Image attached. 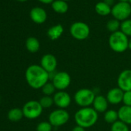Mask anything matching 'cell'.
Listing matches in <instances>:
<instances>
[{
	"label": "cell",
	"instance_id": "cell-1",
	"mask_svg": "<svg viewBox=\"0 0 131 131\" xmlns=\"http://www.w3.org/2000/svg\"><path fill=\"white\" fill-rule=\"evenodd\" d=\"M25 77L28 85L34 89H42L49 80V73L46 72L40 65H31L26 69Z\"/></svg>",
	"mask_w": 131,
	"mask_h": 131
},
{
	"label": "cell",
	"instance_id": "cell-2",
	"mask_svg": "<svg viewBox=\"0 0 131 131\" xmlns=\"http://www.w3.org/2000/svg\"><path fill=\"white\" fill-rule=\"evenodd\" d=\"M77 125L85 129L90 128L98 120V113L91 106L83 107L78 110L74 116Z\"/></svg>",
	"mask_w": 131,
	"mask_h": 131
},
{
	"label": "cell",
	"instance_id": "cell-3",
	"mask_svg": "<svg viewBox=\"0 0 131 131\" xmlns=\"http://www.w3.org/2000/svg\"><path fill=\"white\" fill-rule=\"evenodd\" d=\"M129 39L121 31H117L109 37V46L110 49L117 53H122L128 49Z\"/></svg>",
	"mask_w": 131,
	"mask_h": 131
},
{
	"label": "cell",
	"instance_id": "cell-4",
	"mask_svg": "<svg viewBox=\"0 0 131 131\" xmlns=\"http://www.w3.org/2000/svg\"><path fill=\"white\" fill-rule=\"evenodd\" d=\"M96 94L93 90L87 88H82L77 90L74 94L75 103L80 107H89L93 105Z\"/></svg>",
	"mask_w": 131,
	"mask_h": 131
},
{
	"label": "cell",
	"instance_id": "cell-5",
	"mask_svg": "<svg viewBox=\"0 0 131 131\" xmlns=\"http://www.w3.org/2000/svg\"><path fill=\"white\" fill-rule=\"evenodd\" d=\"M49 78L58 91H64L71 84L70 75L64 71L49 73Z\"/></svg>",
	"mask_w": 131,
	"mask_h": 131
},
{
	"label": "cell",
	"instance_id": "cell-6",
	"mask_svg": "<svg viewBox=\"0 0 131 131\" xmlns=\"http://www.w3.org/2000/svg\"><path fill=\"white\" fill-rule=\"evenodd\" d=\"M22 110L26 118L29 119H35L41 116L43 108L39 101L29 100L24 104Z\"/></svg>",
	"mask_w": 131,
	"mask_h": 131
},
{
	"label": "cell",
	"instance_id": "cell-7",
	"mask_svg": "<svg viewBox=\"0 0 131 131\" xmlns=\"http://www.w3.org/2000/svg\"><path fill=\"white\" fill-rule=\"evenodd\" d=\"M111 14L118 21L126 20L131 15V5L129 3L119 2L113 6Z\"/></svg>",
	"mask_w": 131,
	"mask_h": 131
},
{
	"label": "cell",
	"instance_id": "cell-8",
	"mask_svg": "<svg viewBox=\"0 0 131 131\" xmlns=\"http://www.w3.org/2000/svg\"><path fill=\"white\" fill-rule=\"evenodd\" d=\"M70 119L69 113L64 109H56L49 115V122L53 127H59L65 125Z\"/></svg>",
	"mask_w": 131,
	"mask_h": 131
},
{
	"label": "cell",
	"instance_id": "cell-9",
	"mask_svg": "<svg viewBox=\"0 0 131 131\" xmlns=\"http://www.w3.org/2000/svg\"><path fill=\"white\" fill-rule=\"evenodd\" d=\"M70 31L71 36L77 40H85L90 33L89 26L83 22H77L72 24Z\"/></svg>",
	"mask_w": 131,
	"mask_h": 131
},
{
	"label": "cell",
	"instance_id": "cell-10",
	"mask_svg": "<svg viewBox=\"0 0 131 131\" xmlns=\"http://www.w3.org/2000/svg\"><path fill=\"white\" fill-rule=\"evenodd\" d=\"M53 101L54 104L59 109H64L66 110L67 107L70 106L72 102V98L70 95L64 91H58L53 95Z\"/></svg>",
	"mask_w": 131,
	"mask_h": 131
},
{
	"label": "cell",
	"instance_id": "cell-11",
	"mask_svg": "<svg viewBox=\"0 0 131 131\" xmlns=\"http://www.w3.org/2000/svg\"><path fill=\"white\" fill-rule=\"evenodd\" d=\"M117 86L123 92L131 91V70H124L119 74Z\"/></svg>",
	"mask_w": 131,
	"mask_h": 131
},
{
	"label": "cell",
	"instance_id": "cell-12",
	"mask_svg": "<svg viewBox=\"0 0 131 131\" xmlns=\"http://www.w3.org/2000/svg\"><path fill=\"white\" fill-rule=\"evenodd\" d=\"M40 66L49 73H55L57 67L56 57L50 53L43 55L40 60Z\"/></svg>",
	"mask_w": 131,
	"mask_h": 131
},
{
	"label": "cell",
	"instance_id": "cell-13",
	"mask_svg": "<svg viewBox=\"0 0 131 131\" xmlns=\"http://www.w3.org/2000/svg\"><path fill=\"white\" fill-rule=\"evenodd\" d=\"M124 92L118 86L110 89L106 94V100L109 103L113 105H117L123 102Z\"/></svg>",
	"mask_w": 131,
	"mask_h": 131
},
{
	"label": "cell",
	"instance_id": "cell-14",
	"mask_svg": "<svg viewBox=\"0 0 131 131\" xmlns=\"http://www.w3.org/2000/svg\"><path fill=\"white\" fill-rule=\"evenodd\" d=\"M30 18L35 23L42 24L47 19V13L41 7H34L30 11Z\"/></svg>",
	"mask_w": 131,
	"mask_h": 131
},
{
	"label": "cell",
	"instance_id": "cell-15",
	"mask_svg": "<svg viewBox=\"0 0 131 131\" xmlns=\"http://www.w3.org/2000/svg\"><path fill=\"white\" fill-rule=\"evenodd\" d=\"M109 103L106 100V97L102 95H97L95 97V100L93 103V108L99 113H105L108 109Z\"/></svg>",
	"mask_w": 131,
	"mask_h": 131
},
{
	"label": "cell",
	"instance_id": "cell-16",
	"mask_svg": "<svg viewBox=\"0 0 131 131\" xmlns=\"http://www.w3.org/2000/svg\"><path fill=\"white\" fill-rule=\"evenodd\" d=\"M119 120L126 123V125H131V106H122L118 110Z\"/></svg>",
	"mask_w": 131,
	"mask_h": 131
},
{
	"label": "cell",
	"instance_id": "cell-17",
	"mask_svg": "<svg viewBox=\"0 0 131 131\" xmlns=\"http://www.w3.org/2000/svg\"><path fill=\"white\" fill-rule=\"evenodd\" d=\"M63 27L61 24L55 25L50 27L47 31V36L51 40H56L58 39L63 33Z\"/></svg>",
	"mask_w": 131,
	"mask_h": 131
},
{
	"label": "cell",
	"instance_id": "cell-18",
	"mask_svg": "<svg viewBox=\"0 0 131 131\" xmlns=\"http://www.w3.org/2000/svg\"><path fill=\"white\" fill-rule=\"evenodd\" d=\"M26 48L29 52H37L40 48L39 41L36 37H29L26 41Z\"/></svg>",
	"mask_w": 131,
	"mask_h": 131
},
{
	"label": "cell",
	"instance_id": "cell-19",
	"mask_svg": "<svg viewBox=\"0 0 131 131\" xmlns=\"http://www.w3.org/2000/svg\"><path fill=\"white\" fill-rule=\"evenodd\" d=\"M51 5L52 9L57 13L63 14L67 13L69 9V6L67 3L62 1V0H55Z\"/></svg>",
	"mask_w": 131,
	"mask_h": 131
},
{
	"label": "cell",
	"instance_id": "cell-20",
	"mask_svg": "<svg viewBox=\"0 0 131 131\" xmlns=\"http://www.w3.org/2000/svg\"><path fill=\"white\" fill-rule=\"evenodd\" d=\"M95 10L96 13L99 14L100 16H105L111 13L112 8L104 2H100L96 3V5L95 6Z\"/></svg>",
	"mask_w": 131,
	"mask_h": 131
},
{
	"label": "cell",
	"instance_id": "cell-21",
	"mask_svg": "<svg viewBox=\"0 0 131 131\" xmlns=\"http://www.w3.org/2000/svg\"><path fill=\"white\" fill-rule=\"evenodd\" d=\"M8 119L13 122H18L22 119L24 116L22 109L19 108H13L8 112Z\"/></svg>",
	"mask_w": 131,
	"mask_h": 131
},
{
	"label": "cell",
	"instance_id": "cell-22",
	"mask_svg": "<svg viewBox=\"0 0 131 131\" xmlns=\"http://www.w3.org/2000/svg\"><path fill=\"white\" fill-rule=\"evenodd\" d=\"M104 120L111 125L119 120L118 112L115 110H107L104 113Z\"/></svg>",
	"mask_w": 131,
	"mask_h": 131
},
{
	"label": "cell",
	"instance_id": "cell-23",
	"mask_svg": "<svg viewBox=\"0 0 131 131\" xmlns=\"http://www.w3.org/2000/svg\"><path fill=\"white\" fill-rule=\"evenodd\" d=\"M41 90L44 96H52V95H54L56 90V87L54 86L52 82L51 83L48 82L47 83H46Z\"/></svg>",
	"mask_w": 131,
	"mask_h": 131
},
{
	"label": "cell",
	"instance_id": "cell-24",
	"mask_svg": "<svg viewBox=\"0 0 131 131\" xmlns=\"http://www.w3.org/2000/svg\"><path fill=\"white\" fill-rule=\"evenodd\" d=\"M120 31L126 36H131V19H126L121 23Z\"/></svg>",
	"mask_w": 131,
	"mask_h": 131
},
{
	"label": "cell",
	"instance_id": "cell-25",
	"mask_svg": "<svg viewBox=\"0 0 131 131\" xmlns=\"http://www.w3.org/2000/svg\"><path fill=\"white\" fill-rule=\"evenodd\" d=\"M39 102V103L41 104V106H42V107L43 109L50 108L54 104L53 97L52 96H43L42 97L40 98Z\"/></svg>",
	"mask_w": 131,
	"mask_h": 131
},
{
	"label": "cell",
	"instance_id": "cell-26",
	"mask_svg": "<svg viewBox=\"0 0 131 131\" xmlns=\"http://www.w3.org/2000/svg\"><path fill=\"white\" fill-rule=\"evenodd\" d=\"M110 130L111 131H129L128 125H126V123H123L120 120H118L116 123H113L111 125Z\"/></svg>",
	"mask_w": 131,
	"mask_h": 131
},
{
	"label": "cell",
	"instance_id": "cell-27",
	"mask_svg": "<svg viewBox=\"0 0 131 131\" xmlns=\"http://www.w3.org/2000/svg\"><path fill=\"white\" fill-rule=\"evenodd\" d=\"M106 28L112 33L119 31L118 29H119V28H120L119 21H118L116 19H113L109 20L108 23H106Z\"/></svg>",
	"mask_w": 131,
	"mask_h": 131
},
{
	"label": "cell",
	"instance_id": "cell-28",
	"mask_svg": "<svg viewBox=\"0 0 131 131\" xmlns=\"http://www.w3.org/2000/svg\"><path fill=\"white\" fill-rule=\"evenodd\" d=\"M52 126L49 121L40 122L36 126V131H52Z\"/></svg>",
	"mask_w": 131,
	"mask_h": 131
},
{
	"label": "cell",
	"instance_id": "cell-29",
	"mask_svg": "<svg viewBox=\"0 0 131 131\" xmlns=\"http://www.w3.org/2000/svg\"><path fill=\"white\" fill-rule=\"evenodd\" d=\"M122 103H123L125 106H131V91L124 92Z\"/></svg>",
	"mask_w": 131,
	"mask_h": 131
},
{
	"label": "cell",
	"instance_id": "cell-30",
	"mask_svg": "<svg viewBox=\"0 0 131 131\" xmlns=\"http://www.w3.org/2000/svg\"><path fill=\"white\" fill-rule=\"evenodd\" d=\"M72 131H86V129L82 127V126H80L77 125L76 126H74L72 129Z\"/></svg>",
	"mask_w": 131,
	"mask_h": 131
},
{
	"label": "cell",
	"instance_id": "cell-31",
	"mask_svg": "<svg viewBox=\"0 0 131 131\" xmlns=\"http://www.w3.org/2000/svg\"><path fill=\"white\" fill-rule=\"evenodd\" d=\"M39 1L42 3H44V4H52L55 0H39Z\"/></svg>",
	"mask_w": 131,
	"mask_h": 131
},
{
	"label": "cell",
	"instance_id": "cell-32",
	"mask_svg": "<svg viewBox=\"0 0 131 131\" xmlns=\"http://www.w3.org/2000/svg\"><path fill=\"white\" fill-rule=\"evenodd\" d=\"M103 2H104L105 3H106L107 5H109L110 6H113V3H114V0H104Z\"/></svg>",
	"mask_w": 131,
	"mask_h": 131
},
{
	"label": "cell",
	"instance_id": "cell-33",
	"mask_svg": "<svg viewBox=\"0 0 131 131\" xmlns=\"http://www.w3.org/2000/svg\"><path fill=\"white\" fill-rule=\"evenodd\" d=\"M128 49H129L131 50V38L130 39H129V44H128Z\"/></svg>",
	"mask_w": 131,
	"mask_h": 131
},
{
	"label": "cell",
	"instance_id": "cell-34",
	"mask_svg": "<svg viewBox=\"0 0 131 131\" xmlns=\"http://www.w3.org/2000/svg\"><path fill=\"white\" fill-rule=\"evenodd\" d=\"M119 1L122 3H129V0H119Z\"/></svg>",
	"mask_w": 131,
	"mask_h": 131
},
{
	"label": "cell",
	"instance_id": "cell-35",
	"mask_svg": "<svg viewBox=\"0 0 131 131\" xmlns=\"http://www.w3.org/2000/svg\"><path fill=\"white\" fill-rule=\"evenodd\" d=\"M17 1H19V2H26V1H27V0H17Z\"/></svg>",
	"mask_w": 131,
	"mask_h": 131
},
{
	"label": "cell",
	"instance_id": "cell-36",
	"mask_svg": "<svg viewBox=\"0 0 131 131\" xmlns=\"http://www.w3.org/2000/svg\"><path fill=\"white\" fill-rule=\"evenodd\" d=\"M129 4L131 5V0H129Z\"/></svg>",
	"mask_w": 131,
	"mask_h": 131
},
{
	"label": "cell",
	"instance_id": "cell-37",
	"mask_svg": "<svg viewBox=\"0 0 131 131\" xmlns=\"http://www.w3.org/2000/svg\"><path fill=\"white\" fill-rule=\"evenodd\" d=\"M62 1H65V2H67V1H70V0H62Z\"/></svg>",
	"mask_w": 131,
	"mask_h": 131
},
{
	"label": "cell",
	"instance_id": "cell-38",
	"mask_svg": "<svg viewBox=\"0 0 131 131\" xmlns=\"http://www.w3.org/2000/svg\"><path fill=\"white\" fill-rule=\"evenodd\" d=\"M0 101H1V98H0Z\"/></svg>",
	"mask_w": 131,
	"mask_h": 131
}]
</instances>
